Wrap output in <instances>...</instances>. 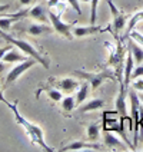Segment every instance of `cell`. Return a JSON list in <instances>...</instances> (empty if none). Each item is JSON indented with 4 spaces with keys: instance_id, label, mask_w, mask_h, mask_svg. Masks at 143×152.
Instances as JSON below:
<instances>
[{
    "instance_id": "6da1fadb",
    "label": "cell",
    "mask_w": 143,
    "mask_h": 152,
    "mask_svg": "<svg viewBox=\"0 0 143 152\" xmlns=\"http://www.w3.org/2000/svg\"><path fill=\"white\" fill-rule=\"evenodd\" d=\"M0 102H3L6 106H9V109L12 110V113H13V116H15V121H16L19 125H22V126L25 128L26 134H27V136L30 138L32 144H37L39 146H42L46 152H53V148L47 146L46 141H44V134H43L42 128L37 126V125H34V124H32V122H29L25 116L20 115V112L17 109V101L7 102L6 99H3V96H1V93H0Z\"/></svg>"
},
{
    "instance_id": "7a4b0ae2",
    "label": "cell",
    "mask_w": 143,
    "mask_h": 152,
    "mask_svg": "<svg viewBox=\"0 0 143 152\" xmlns=\"http://www.w3.org/2000/svg\"><path fill=\"white\" fill-rule=\"evenodd\" d=\"M0 37H3V39H4L6 42H9L10 45L16 46L17 49H20L23 53H26L29 58H33L34 60H37L40 65H43L44 69L50 68V59H49L47 56H43L42 53L37 50L30 42L22 40V39H16V37L10 36V34H7V32H3V30H0Z\"/></svg>"
},
{
    "instance_id": "3957f363",
    "label": "cell",
    "mask_w": 143,
    "mask_h": 152,
    "mask_svg": "<svg viewBox=\"0 0 143 152\" xmlns=\"http://www.w3.org/2000/svg\"><path fill=\"white\" fill-rule=\"evenodd\" d=\"M47 15H49V20L52 22L53 30H54L56 33H59L60 36H63L65 39L73 40V33H72V30H73L75 25H73V23H65V22L60 19L62 12H60L59 15H56V13H53V12L50 10Z\"/></svg>"
},
{
    "instance_id": "277c9868",
    "label": "cell",
    "mask_w": 143,
    "mask_h": 152,
    "mask_svg": "<svg viewBox=\"0 0 143 152\" xmlns=\"http://www.w3.org/2000/svg\"><path fill=\"white\" fill-rule=\"evenodd\" d=\"M129 101L132 105V119H133V149L137 145L139 141V126H140V122H139V110H140V99H139V95L133 91L129 92Z\"/></svg>"
},
{
    "instance_id": "5b68a950",
    "label": "cell",
    "mask_w": 143,
    "mask_h": 152,
    "mask_svg": "<svg viewBox=\"0 0 143 152\" xmlns=\"http://www.w3.org/2000/svg\"><path fill=\"white\" fill-rule=\"evenodd\" d=\"M36 63H37V60H34L33 58H29V59H26V60H23V62H20L19 65H16L15 68L9 72V75L6 76V79H4V83H3V88H7V86H10L12 83H15L17 79H19L20 76L25 73L26 70H29L30 68H33Z\"/></svg>"
},
{
    "instance_id": "8992f818",
    "label": "cell",
    "mask_w": 143,
    "mask_h": 152,
    "mask_svg": "<svg viewBox=\"0 0 143 152\" xmlns=\"http://www.w3.org/2000/svg\"><path fill=\"white\" fill-rule=\"evenodd\" d=\"M73 76H79L84 80H87L93 91L97 89L106 79H113L112 73L107 72V70H103L100 73H90V72H84V70H76V72H73Z\"/></svg>"
},
{
    "instance_id": "52a82bcc",
    "label": "cell",
    "mask_w": 143,
    "mask_h": 152,
    "mask_svg": "<svg viewBox=\"0 0 143 152\" xmlns=\"http://www.w3.org/2000/svg\"><path fill=\"white\" fill-rule=\"evenodd\" d=\"M126 86L123 82H120V92H119L118 98H116V113L120 115V121L122 119H129L130 121V129H133V119L132 116L127 115V108H126ZM122 124V122H120Z\"/></svg>"
},
{
    "instance_id": "ba28073f",
    "label": "cell",
    "mask_w": 143,
    "mask_h": 152,
    "mask_svg": "<svg viewBox=\"0 0 143 152\" xmlns=\"http://www.w3.org/2000/svg\"><path fill=\"white\" fill-rule=\"evenodd\" d=\"M107 4H109L110 12H112V17H113V29H115L116 33H120L125 29V26H126L127 16L115 6V3L112 0H107Z\"/></svg>"
},
{
    "instance_id": "9c48e42d",
    "label": "cell",
    "mask_w": 143,
    "mask_h": 152,
    "mask_svg": "<svg viewBox=\"0 0 143 152\" xmlns=\"http://www.w3.org/2000/svg\"><path fill=\"white\" fill-rule=\"evenodd\" d=\"M50 83L57 88L59 91L65 93H72L75 92L76 89L80 86V83L76 80V79H72V77H65V79H50Z\"/></svg>"
},
{
    "instance_id": "30bf717a",
    "label": "cell",
    "mask_w": 143,
    "mask_h": 152,
    "mask_svg": "<svg viewBox=\"0 0 143 152\" xmlns=\"http://www.w3.org/2000/svg\"><path fill=\"white\" fill-rule=\"evenodd\" d=\"M103 141H105V145L110 148V149H120V151H127L129 146H126V144L118 138L116 135H113L110 131H106L105 135H103Z\"/></svg>"
},
{
    "instance_id": "8fae6325",
    "label": "cell",
    "mask_w": 143,
    "mask_h": 152,
    "mask_svg": "<svg viewBox=\"0 0 143 152\" xmlns=\"http://www.w3.org/2000/svg\"><path fill=\"white\" fill-rule=\"evenodd\" d=\"M84 149H93V151H100L102 148L97 144H86L83 141H75L70 144L62 146L59 151L62 152H69V151H84Z\"/></svg>"
},
{
    "instance_id": "7c38bea8",
    "label": "cell",
    "mask_w": 143,
    "mask_h": 152,
    "mask_svg": "<svg viewBox=\"0 0 143 152\" xmlns=\"http://www.w3.org/2000/svg\"><path fill=\"white\" fill-rule=\"evenodd\" d=\"M97 32H103L100 26H75L72 33H73V37H84V36H89V34H94Z\"/></svg>"
},
{
    "instance_id": "4fadbf2b",
    "label": "cell",
    "mask_w": 143,
    "mask_h": 152,
    "mask_svg": "<svg viewBox=\"0 0 143 152\" xmlns=\"http://www.w3.org/2000/svg\"><path fill=\"white\" fill-rule=\"evenodd\" d=\"M27 17H32L36 22H42V23H46L49 20V15L46 12V9L43 7L42 4H36L34 7H32L29 12H27Z\"/></svg>"
},
{
    "instance_id": "5bb4252c",
    "label": "cell",
    "mask_w": 143,
    "mask_h": 152,
    "mask_svg": "<svg viewBox=\"0 0 143 152\" xmlns=\"http://www.w3.org/2000/svg\"><path fill=\"white\" fill-rule=\"evenodd\" d=\"M106 105L105 99H100V98H94V99H90L86 103H82L80 108H79V112L82 113H87V112H93V110H99L102 109L103 106Z\"/></svg>"
},
{
    "instance_id": "9a60e30c",
    "label": "cell",
    "mask_w": 143,
    "mask_h": 152,
    "mask_svg": "<svg viewBox=\"0 0 143 152\" xmlns=\"http://www.w3.org/2000/svg\"><path fill=\"white\" fill-rule=\"evenodd\" d=\"M127 48H129V50L132 52V56L135 59L136 65H142L143 63V46L142 45H137V42H135L130 37L127 40Z\"/></svg>"
},
{
    "instance_id": "2e32d148",
    "label": "cell",
    "mask_w": 143,
    "mask_h": 152,
    "mask_svg": "<svg viewBox=\"0 0 143 152\" xmlns=\"http://www.w3.org/2000/svg\"><path fill=\"white\" fill-rule=\"evenodd\" d=\"M135 69V59L132 56V52L129 50L127 52V56H126V62H125V76H123V85L129 88V83L132 80V72Z\"/></svg>"
},
{
    "instance_id": "e0dca14e",
    "label": "cell",
    "mask_w": 143,
    "mask_h": 152,
    "mask_svg": "<svg viewBox=\"0 0 143 152\" xmlns=\"http://www.w3.org/2000/svg\"><path fill=\"white\" fill-rule=\"evenodd\" d=\"M53 30V27H49L46 25H40V23H33V25L27 26V33L32 36H43V34H50Z\"/></svg>"
},
{
    "instance_id": "ac0fdd59",
    "label": "cell",
    "mask_w": 143,
    "mask_h": 152,
    "mask_svg": "<svg viewBox=\"0 0 143 152\" xmlns=\"http://www.w3.org/2000/svg\"><path fill=\"white\" fill-rule=\"evenodd\" d=\"M92 91V86L89 82H84L77 88V95H76V103L77 105H82L84 103V101L89 98V93Z\"/></svg>"
},
{
    "instance_id": "d6986e66",
    "label": "cell",
    "mask_w": 143,
    "mask_h": 152,
    "mask_svg": "<svg viewBox=\"0 0 143 152\" xmlns=\"http://www.w3.org/2000/svg\"><path fill=\"white\" fill-rule=\"evenodd\" d=\"M26 59H29V56L26 58L23 55H20V53H19L16 49H13V48L9 52H6L4 56L1 58V60L6 62V63H19V62H23V60H26Z\"/></svg>"
},
{
    "instance_id": "ffe728a7",
    "label": "cell",
    "mask_w": 143,
    "mask_h": 152,
    "mask_svg": "<svg viewBox=\"0 0 143 152\" xmlns=\"http://www.w3.org/2000/svg\"><path fill=\"white\" fill-rule=\"evenodd\" d=\"M100 135V124L94 122V124H89L86 126V136L89 141H97V138Z\"/></svg>"
},
{
    "instance_id": "44dd1931",
    "label": "cell",
    "mask_w": 143,
    "mask_h": 152,
    "mask_svg": "<svg viewBox=\"0 0 143 152\" xmlns=\"http://www.w3.org/2000/svg\"><path fill=\"white\" fill-rule=\"evenodd\" d=\"M60 102H62V110H63L66 115H69L72 110H75V108L77 106L75 98H73V96H70V95L66 96V98H63Z\"/></svg>"
},
{
    "instance_id": "7402d4cb",
    "label": "cell",
    "mask_w": 143,
    "mask_h": 152,
    "mask_svg": "<svg viewBox=\"0 0 143 152\" xmlns=\"http://www.w3.org/2000/svg\"><path fill=\"white\" fill-rule=\"evenodd\" d=\"M40 91H46L49 99L53 102H60L63 99V93H62V91H59V89H53V88H40L37 92H40Z\"/></svg>"
},
{
    "instance_id": "603a6c76",
    "label": "cell",
    "mask_w": 143,
    "mask_h": 152,
    "mask_svg": "<svg viewBox=\"0 0 143 152\" xmlns=\"http://www.w3.org/2000/svg\"><path fill=\"white\" fill-rule=\"evenodd\" d=\"M100 0H92L90 1V25H94L97 20V6Z\"/></svg>"
},
{
    "instance_id": "cb8c5ba5",
    "label": "cell",
    "mask_w": 143,
    "mask_h": 152,
    "mask_svg": "<svg viewBox=\"0 0 143 152\" xmlns=\"http://www.w3.org/2000/svg\"><path fill=\"white\" fill-rule=\"evenodd\" d=\"M142 19H143V12H140V13H136L135 16L130 19V22H129V26H127V33H130V32L133 30L135 25L139 22V20H142Z\"/></svg>"
},
{
    "instance_id": "d4e9b609",
    "label": "cell",
    "mask_w": 143,
    "mask_h": 152,
    "mask_svg": "<svg viewBox=\"0 0 143 152\" xmlns=\"http://www.w3.org/2000/svg\"><path fill=\"white\" fill-rule=\"evenodd\" d=\"M142 76H143V65H137L133 69V72H132V80H135L137 77H142Z\"/></svg>"
},
{
    "instance_id": "484cf974",
    "label": "cell",
    "mask_w": 143,
    "mask_h": 152,
    "mask_svg": "<svg viewBox=\"0 0 143 152\" xmlns=\"http://www.w3.org/2000/svg\"><path fill=\"white\" fill-rule=\"evenodd\" d=\"M130 37H132L135 42H137L139 45L143 46V33H139V32H136V30H132V32H130Z\"/></svg>"
},
{
    "instance_id": "4316f807",
    "label": "cell",
    "mask_w": 143,
    "mask_h": 152,
    "mask_svg": "<svg viewBox=\"0 0 143 152\" xmlns=\"http://www.w3.org/2000/svg\"><path fill=\"white\" fill-rule=\"evenodd\" d=\"M133 88H135L136 91H139V92H143V79H140V77L135 79V82H133Z\"/></svg>"
},
{
    "instance_id": "83f0119b",
    "label": "cell",
    "mask_w": 143,
    "mask_h": 152,
    "mask_svg": "<svg viewBox=\"0 0 143 152\" xmlns=\"http://www.w3.org/2000/svg\"><path fill=\"white\" fill-rule=\"evenodd\" d=\"M69 3H70V6L76 10V13H82V10H80V4H79V0H68Z\"/></svg>"
},
{
    "instance_id": "f1b7e54d",
    "label": "cell",
    "mask_w": 143,
    "mask_h": 152,
    "mask_svg": "<svg viewBox=\"0 0 143 152\" xmlns=\"http://www.w3.org/2000/svg\"><path fill=\"white\" fill-rule=\"evenodd\" d=\"M34 1H37V0H19V4H20L22 7H25V6H30V4H33Z\"/></svg>"
},
{
    "instance_id": "f546056e",
    "label": "cell",
    "mask_w": 143,
    "mask_h": 152,
    "mask_svg": "<svg viewBox=\"0 0 143 152\" xmlns=\"http://www.w3.org/2000/svg\"><path fill=\"white\" fill-rule=\"evenodd\" d=\"M9 7H10V4H9V3L7 4H0V15H1V13H4Z\"/></svg>"
},
{
    "instance_id": "4dcf8cb0",
    "label": "cell",
    "mask_w": 143,
    "mask_h": 152,
    "mask_svg": "<svg viewBox=\"0 0 143 152\" xmlns=\"http://www.w3.org/2000/svg\"><path fill=\"white\" fill-rule=\"evenodd\" d=\"M6 70V62H3V60H0V75L3 73Z\"/></svg>"
},
{
    "instance_id": "1f68e13d",
    "label": "cell",
    "mask_w": 143,
    "mask_h": 152,
    "mask_svg": "<svg viewBox=\"0 0 143 152\" xmlns=\"http://www.w3.org/2000/svg\"><path fill=\"white\" fill-rule=\"evenodd\" d=\"M139 99H140V102L143 103V93H139Z\"/></svg>"
},
{
    "instance_id": "d6a6232c",
    "label": "cell",
    "mask_w": 143,
    "mask_h": 152,
    "mask_svg": "<svg viewBox=\"0 0 143 152\" xmlns=\"http://www.w3.org/2000/svg\"><path fill=\"white\" fill-rule=\"evenodd\" d=\"M79 1H92V0H79Z\"/></svg>"
},
{
    "instance_id": "836d02e7",
    "label": "cell",
    "mask_w": 143,
    "mask_h": 152,
    "mask_svg": "<svg viewBox=\"0 0 143 152\" xmlns=\"http://www.w3.org/2000/svg\"><path fill=\"white\" fill-rule=\"evenodd\" d=\"M1 89H3V86H1V83H0V93H1Z\"/></svg>"
},
{
    "instance_id": "e575fe53",
    "label": "cell",
    "mask_w": 143,
    "mask_h": 152,
    "mask_svg": "<svg viewBox=\"0 0 143 152\" xmlns=\"http://www.w3.org/2000/svg\"><path fill=\"white\" fill-rule=\"evenodd\" d=\"M142 33H143V30H142Z\"/></svg>"
}]
</instances>
